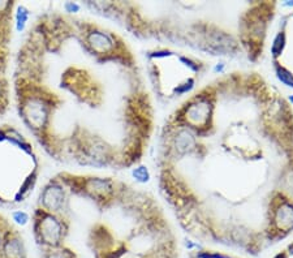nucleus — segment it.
I'll list each match as a JSON object with an SVG mask.
<instances>
[{
    "mask_svg": "<svg viewBox=\"0 0 293 258\" xmlns=\"http://www.w3.org/2000/svg\"><path fill=\"white\" fill-rule=\"evenodd\" d=\"M158 192L199 243L257 257L293 232V112L253 69L214 74L156 136Z\"/></svg>",
    "mask_w": 293,
    "mask_h": 258,
    "instance_id": "nucleus-1",
    "label": "nucleus"
},
{
    "mask_svg": "<svg viewBox=\"0 0 293 258\" xmlns=\"http://www.w3.org/2000/svg\"><path fill=\"white\" fill-rule=\"evenodd\" d=\"M74 6L43 13L29 28L11 96L28 135L51 159L135 169L156 133L144 64L124 34Z\"/></svg>",
    "mask_w": 293,
    "mask_h": 258,
    "instance_id": "nucleus-2",
    "label": "nucleus"
},
{
    "mask_svg": "<svg viewBox=\"0 0 293 258\" xmlns=\"http://www.w3.org/2000/svg\"><path fill=\"white\" fill-rule=\"evenodd\" d=\"M227 63H211L210 59L171 46L153 45L145 51V73L154 101L159 105H175L207 81L210 72L223 73ZM172 107V108H174Z\"/></svg>",
    "mask_w": 293,
    "mask_h": 258,
    "instance_id": "nucleus-4",
    "label": "nucleus"
},
{
    "mask_svg": "<svg viewBox=\"0 0 293 258\" xmlns=\"http://www.w3.org/2000/svg\"><path fill=\"white\" fill-rule=\"evenodd\" d=\"M15 6L12 2H0V117L8 110L11 101V81L7 73L10 68V39Z\"/></svg>",
    "mask_w": 293,
    "mask_h": 258,
    "instance_id": "nucleus-6",
    "label": "nucleus"
},
{
    "mask_svg": "<svg viewBox=\"0 0 293 258\" xmlns=\"http://www.w3.org/2000/svg\"><path fill=\"white\" fill-rule=\"evenodd\" d=\"M35 142L17 126L0 125V206L26 202L42 175ZM38 146V145H37Z\"/></svg>",
    "mask_w": 293,
    "mask_h": 258,
    "instance_id": "nucleus-5",
    "label": "nucleus"
},
{
    "mask_svg": "<svg viewBox=\"0 0 293 258\" xmlns=\"http://www.w3.org/2000/svg\"><path fill=\"white\" fill-rule=\"evenodd\" d=\"M138 39L218 60H262L278 15L275 2L88 3Z\"/></svg>",
    "mask_w": 293,
    "mask_h": 258,
    "instance_id": "nucleus-3",
    "label": "nucleus"
}]
</instances>
